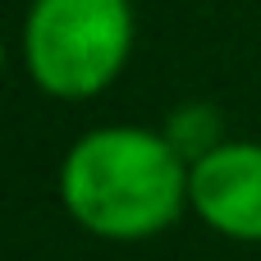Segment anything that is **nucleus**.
<instances>
[{
  "instance_id": "1",
  "label": "nucleus",
  "mask_w": 261,
  "mask_h": 261,
  "mask_svg": "<svg viewBox=\"0 0 261 261\" xmlns=\"http://www.w3.org/2000/svg\"><path fill=\"white\" fill-rule=\"evenodd\" d=\"M55 193L64 216L106 243H147L188 211V161L147 124H101L73 138Z\"/></svg>"
},
{
  "instance_id": "2",
  "label": "nucleus",
  "mask_w": 261,
  "mask_h": 261,
  "mask_svg": "<svg viewBox=\"0 0 261 261\" xmlns=\"http://www.w3.org/2000/svg\"><path fill=\"white\" fill-rule=\"evenodd\" d=\"M133 37V0H32L18 55L37 92L55 101H92L124 73Z\"/></svg>"
},
{
  "instance_id": "4",
  "label": "nucleus",
  "mask_w": 261,
  "mask_h": 261,
  "mask_svg": "<svg viewBox=\"0 0 261 261\" xmlns=\"http://www.w3.org/2000/svg\"><path fill=\"white\" fill-rule=\"evenodd\" d=\"M165 138H170V142L179 147V156L193 165V161H202L211 147H220V142H225L220 110H216V106H206V101H188V106H179V110L170 115Z\"/></svg>"
},
{
  "instance_id": "3",
  "label": "nucleus",
  "mask_w": 261,
  "mask_h": 261,
  "mask_svg": "<svg viewBox=\"0 0 261 261\" xmlns=\"http://www.w3.org/2000/svg\"><path fill=\"white\" fill-rule=\"evenodd\" d=\"M188 211L229 243H261V142L225 138L193 161Z\"/></svg>"
}]
</instances>
